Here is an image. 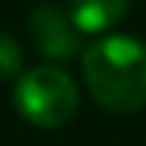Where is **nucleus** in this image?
Here are the masks:
<instances>
[{
	"mask_svg": "<svg viewBox=\"0 0 146 146\" xmlns=\"http://www.w3.org/2000/svg\"><path fill=\"white\" fill-rule=\"evenodd\" d=\"M90 96L110 113L146 108V45L134 36L113 33L92 42L81 57Z\"/></svg>",
	"mask_w": 146,
	"mask_h": 146,
	"instance_id": "1",
	"label": "nucleus"
},
{
	"mask_svg": "<svg viewBox=\"0 0 146 146\" xmlns=\"http://www.w3.org/2000/svg\"><path fill=\"white\" fill-rule=\"evenodd\" d=\"M15 110L39 128H60L78 110V87L57 66H36L15 81Z\"/></svg>",
	"mask_w": 146,
	"mask_h": 146,
	"instance_id": "2",
	"label": "nucleus"
},
{
	"mask_svg": "<svg viewBox=\"0 0 146 146\" xmlns=\"http://www.w3.org/2000/svg\"><path fill=\"white\" fill-rule=\"evenodd\" d=\"M30 39L42 57L54 60V63H66L81 51V36L78 24L72 21L69 9L57 3H39L27 18Z\"/></svg>",
	"mask_w": 146,
	"mask_h": 146,
	"instance_id": "3",
	"label": "nucleus"
},
{
	"mask_svg": "<svg viewBox=\"0 0 146 146\" xmlns=\"http://www.w3.org/2000/svg\"><path fill=\"white\" fill-rule=\"evenodd\" d=\"M131 0H69V15L81 33H104L119 24Z\"/></svg>",
	"mask_w": 146,
	"mask_h": 146,
	"instance_id": "4",
	"label": "nucleus"
},
{
	"mask_svg": "<svg viewBox=\"0 0 146 146\" xmlns=\"http://www.w3.org/2000/svg\"><path fill=\"white\" fill-rule=\"evenodd\" d=\"M21 66H24L21 45H18L9 33H0V81L18 78L21 75Z\"/></svg>",
	"mask_w": 146,
	"mask_h": 146,
	"instance_id": "5",
	"label": "nucleus"
}]
</instances>
